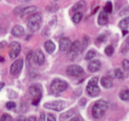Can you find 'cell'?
<instances>
[{
  "mask_svg": "<svg viewBox=\"0 0 129 121\" xmlns=\"http://www.w3.org/2000/svg\"><path fill=\"white\" fill-rule=\"evenodd\" d=\"M86 102H87L86 99H85V98H82V99L79 101V105L81 106V107H84V106L86 104Z\"/></svg>",
  "mask_w": 129,
  "mask_h": 121,
  "instance_id": "obj_40",
  "label": "cell"
},
{
  "mask_svg": "<svg viewBox=\"0 0 129 121\" xmlns=\"http://www.w3.org/2000/svg\"><path fill=\"white\" fill-rule=\"evenodd\" d=\"M34 60L38 65H42L45 62V55L40 49H37L34 54Z\"/></svg>",
  "mask_w": 129,
  "mask_h": 121,
  "instance_id": "obj_11",
  "label": "cell"
},
{
  "mask_svg": "<svg viewBox=\"0 0 129 121\" xmlns=\"http://www.w3.org/2000/svg\"><path fill=\"white\" fill-rule=\"evenodd\" d=\"M29 92L30 94L34 97H42V93H43V89L40 84L36 83L33 84L29 87Z\"/></svg>",
  "mask_w": 129,
  "mask_h": 121,
  "instance_id": "obj_10",
  "label": "cell"
},
{
  "mask_svg": "<svg viewBox=\"0 0 129 121\" xmlns=\"http://www.w3.org/2000/svg\"><path fill=\"white\" fill-rule=\"evenodd\" d=\"M109 21V17L106 12H105L104 11L101 12L99 15L98 17V24L101 26L103 25H106Z\"/></svg>",
  "mask_w": 129,
  "mask_h": 121,
  "instance_id": "obj_15",
  "label": "cell"
},
{
  "mask_svg": "<svg viewBox=\"0 0 129 121\" xmlns=\"http://www.w3.org/2000/svg\"><path fill=\"white\" fill-rule=\"evenodd\" d=\"M67 74L70 77H81L84 74V69L78 65H70L67 68Z\"/></svg>",
  "mask_w": 129,
  "mask_h": 121,
  "instance_id": "obj_6",
  "label": "cell"
},
{
  "mask_svg": "<svg viewBox=\"0 0 129 121\" xmlns=\"http://www.w3.org/2000/svg\"><path fill=\"white\" fill-rule=\"evenodd\" d=\"M34 58V51H29V53L27 55L26 57V64H27V67L29 68L31 66V62H32V59Z\"/></svg>",
  "mask_w": 129,
  "mask_h": 121,
  "instance_id": "obj_24",
  "label": "cell"
},
{
  "mask_svg": "<svg viewBox=\"0 0 129 121\" xmlns=\"http://www.w3.org/2000/svg\"><path fill=\"white\" fill-rule=\"evenodd\" d=\"M45 119H46L45 113H41L40 116V118L38 119V121H45Z\"/></svg>",
  "mask_w": 129,
  "mask_h": 121,
  "instance_id": "obj_39",
  "label": "cell"
},
{
  "mask_svg": "<svg viewBox=\"0 0 129 121\" xmlns=\"http://www.w3.org/2000/svg\"><path fill=\"white\" fill-rule=\"evenodd\" d=\"M98 77H92L87 86V92L88 95L91 97H96L100 92V89L98 86Z\"/></svg>",
  "mask_w": 129,
  "mask_h": 121,
  "instance_id": "obj_3",
  "label": "cell"
},
{
  "mask_svg": "<svg viewBox=\"0 0 129 121\" xmlns=\"http://www.w3.org/2000/svg\"><path fill=\"white\" fill-rule=\"evenodd\" d=\"M43 107L46 109L52 110L55 111H61L66 107V103L62 100H56L49 102H46Z\"/></svg>",
  "mask_w": 129,
  "mask_h": 121,
  "instance_id": "obj_5",
  "label": "cell"
},
{
  "mask_svg": "<svg viewBox=\"0 0 129 121\" xmlns=\"http://www.w3.org/2000/svg\"><path fill=\"white\" fill-rule=\"evenodd\" d=\"M27 121H37V118H36V116H30V117L27 119Z\"/></svg>",
  "mask_w": 129,
  "mask_h": 121,
  "instance_id": "obj_42",
  "label": "cell"
},
{
  "mask_svg": "<svg viewBox=\"0 0 129 121\" xmlns=\"http://www.w3.org/2000/svg\"><path fill=\"white\" fill-rule=\"evenodd\" d=\"M122 67L124 71H129V60L127 59H124L122 60Z\"/></svg>",
  "mask_w": 129,
  "mask_h": 121,
  "instance_id": "obj_32",
  "label": "cell"
},
{
  "mask_svg": "<svg viewBox=\"0 0 129 121\" xmlns=\"http://www.w3.org/2000/svg\"><path fill=\"white\" fill-rule=\"evenodd\" d=\"M113 73H114V77L117 79H122L124 77V74L122 71L119 68H117L115 71H113Z\"/></svg>",
  "mask_w": 129,
  "mask_h": 121,
  "instance_id": "obj_25",
  "label": "cell"
},
{
  "mask_svg": "<svg viewBox=\"0 0 129 121\" xmlns=\"http://www.w3.org/2000/svg\"><path fill=\"white\" fill-rule=\"evenodd\" d=\"M96 53L94 50H90L89 51L87 52L86 55H85V59L86 60H90L92 58H93L96 56Z\"/></svg>",
  "mask_w": 129,
  "mask_h": 121,
  "instance_id": "obj_27",
  "label": "cell"
},
{
  "mask_svg": "<svg viewBox=\"0 0 129 121\" xmlns=\"http://www.w3.org/2000/svg\"><path fill=\"white\" fill-rule=\"evenodd\" d=\"M0 62H5V59H4L3 57H1V56H0Z\"/></svg>",
  "mask_w": 129,
  "mask_h": 121,
  "instance_id": "obj_47",
  "label": "cell"
},
{
  "mask_svg": "<svg viewBox=\"0 0 129 121\" xmlns=\"http://www.w3.org/2000/svg\"><path fill=\"white\" fill-rule=\"evenodd\" d=\"M45 49L46 51L49 53V54H52L55 51V45L54 44V42L52 41V40H48L45 42Z\"/></svg>",
  "mask_w": 129,
  "mask_h": 121,
  "instance_id": "obj_16",
  "label": "cell"
},
{
  "mask_svg": "<svg viewBox=\"0 0 129 121\" xmlns=\"http://www.w3.org/2000/svg\"><path fill=\"white\" fill-rule=\"evenodd\" d=\"M119 98L122 101H129V89H123L119 92Z\"/></svg>",
  "mask_w": 129,
  "mask_h": 121,
  "instance_id": "obj_20",
  "label": "cell"
},
{
  "mask_svg": "<svg viewBox=\"0 0 129 121\" xmlns=\"http://www.w3.org/2000/svg\"><path fill=\"white\" fill-rule=\"evenodd\" d=\"M107 107H108V104L105 100L100 99V100L96 101L92 107L93 116L96 119L101 118L105 114L106 110H107Z\"/></svg>",
  "mask_w": 129,
  "mask_h": 121,
  "instance_id": "obj_1",
  "label": "cell"
},
{
  "mask_svg": "<svg viewBox=\"0 0 129 121\" xmlns=\"http://www.w3.org/2000/svg\"><path fill=\"white\" fill-rule=\"evenodd\" d=\"M0 33H1V27H0Z\"/></svg>",
  "mask_w": 129,
  "mask_h": 121,
  "instance_id": "obj_51",
  "label": "cell"
},
{
  "mask_svg": "<svg viewBox=\"0 0 129 121\" xmlns=\"http://www.w3.org/2000/svg\"><path fill=\"white\" fill-rule=\"evenodd\" d=\"M46 120L47 121H56L55 116L52 114V113H48L47 116H46Z\"/></svg>",
  "mask_w": 129,
  "mask_h": 121,
  "instance_id": "obj_35",
  "label": "cell"
},
{
  "mask_svg": "<svg viewBox=\"0 0 129 121\" xmlns=\"http://www.w3.org/2000/svg\"><path fill=\"white\" fill-rule=\"evenodd\" d=\"M86 3L84 1H83V0H81V1L77 3L72 8V11L75 12H80V10L83 9L85 6Z\"/></svg>",
  "mask_w": 129,
  "mask_h": 121,
  "instance_id": "obj_19",
  "label": "cell"
},
{
  "mask_svg": "<svg viewBox=\"0 0 129 121\" xmlns=\"http://www.w3.org/2000/svg\"><path fill=\"white\" fill-rule=\"evenodd\" d=\"M0 121H12V117L11 116V115H9L8 113H4L2 116Z\"/></svg>",
  "mask_w": 129,
  "mask_h": 121,
  "instance_id": "obj_30",
  "label": "cell"
},
{
  "mask_svg": "<svg viewBox=\"0 0 129 121\" xmlns=\"http://www.w3.org/2000/svg\"><path fill=\"white\" fill-rule=\"evenodd\" d=\"M129 14V6H127V7H125L124 9H123L120 13H119V15L121 17H123V16H126Z\"/></svg>",
  "mask_w": 129,
  "mask_h": 121,
  "instance_id": "obj_31",
  "label": "cell"
},
{
  "mask_svg": "<svg viewBox=\"0 0 129 121\" xmlns=\"http://www.w3.org/2000/svg\"><path fill=\"white\" fill-rule=\"evenodd\" d=\"M73 115H74V112L72 111V110H69V111H67L66 113H63L60 116V118H61V120H64V119L71 118Z\"/></svg>",
  "mask_w": 129,
  "mask_h": 121,
  "instance_id": "obj_23",
  "label": "cell"
},
{
  "mask_svg": "<svg viewBox=\"0 0 129 121\" xmlns=\"http://www.w3.org/2000/svg\"><path fill=\"white\" fill-rule=\"evenodd\" d=\"M22 8L21 7H17L15 10H14V14L16 15H21V11H22Z\"/></svg>",
  "mask_w": 129,
  "mask_h": 121,
  "instance_id": "obj_37",
  "label": "cell"
},
{
  "mask_svg": "<svg viewBox=\"0 0 129 121\" xmlns=\"http://www.w3.org/2000/svg\"><path fill=\"white\" fill-rule=\"evenodd\" d=\"M119 27L122 30H126L129 27V17H127L122 19L119 23Z\"/></svg>",
  "mask_w": 129,
  "mask_h": 121,
  "instance_id": "obj_21",
  "label": "cell"
},
{
  "mask_svg": "<svg viewBox=\"0 0 129 121\" xmlns=\"http://www.w3.org/2000/svg\"><path fill=\"white\" fill-rule=\"evenodd\" d=\"M68 121H80V119L78 116H75V117H72L71 119H69Z\"/></svg>",
  "mask_w": 129,
  "mask_h": 121,
  "instance_id": "obj_43",
  "label": "cell"
},
{
  "mask_svg": "<svg viewBox=\"0 0 129 121\" xmlns=\"http://www.w3.org/2000/svg\"><path fill=\"white\" fill-rule=\"evenodd\" d=\"M7 1H8L9 3H11V2H12V0H7Z\"/></svg>",
  "mask_w": 129,
  "mask_h": 121,
  "instance_id": "obj_50",
  "label": "cell"
},
{
  "mask_svg": "<svg viewBox=\"0 0 129 121\" xmlns=\"http://www.w3.org/2000/svg\"><path fill=\"white\" fill-rule=\"evenodd\" d=\"M82 18H83V14H82V12H75V15H73L72 20H73L74 23L78 24V23L81 21Z\"/></svg>",
  "mask_w": 129,
  "mask_h": 121,
  "instance_id": "obj_22",
  "label": "cell"
},
{
  "mask_svg": "<svg viewBox=\"0 0 129 121\" xmlns=\"http://www.w3.org/2000/svg\"><path fill=\"white\" fill-rule=\"evenodd\" d=\"M58 6H57L56 4H53V3L50 4V5L48 6L47 8H46L47 11L49 12H55L58 10Z\"/></svg>",
  "mask_w": 129,
  "mask_h": 121,
  "instance_id": "obj_28",
  "label": "cell"
},
{
  "mask_svg": "<svg viewBox=\"0 0 129 121\" xmlns=\"http://www.w3.org/2000/svg\"><path fill=\"white\" fill-rule=\"evenodd\" d=\"M16 120L17 121H27L26 118L24 116H18L17 119H16Z\"/></svg>",
  "mask_w": 129,
  "mask_h": 121,
  "instance_id": "obj_41",
  "label": "cell"
},
{
  "mask_svg": "<svg viewBox=\"0 0 129 121\" xmlns=\"http://www.w3.org/2000/svg\"><path fill=\"white\" fill-rule=\"evenodd\" d=\"M6 107L9 110H12L16 107V104L13 101H9L6 103Z\"/></svg>",
  "mask_w": 129,
  "mask_h": 121,
  "instance_id": "obj_33",
  "label": "cell"
},
{
  "mask_svg": "<svg viewBox=\"0 0 129 121\" xmlns=\"http://www.w3.org/2000/svg\"><path fill=\"white\" fill-rule=\"evenodd\" d=\"M105 40H106V36L104 35H100L97 38V41L99 42H105Z\"/></svg>",
  "mask_w": 129,
  "mask_h": 121,
  "instance_id": "obj_38",
  "label": "cell"
},
{
  "mask_svg": "<svg viewBox=\"0 0 129 121\" xmlns=\"http://www.w3.org/2000/svg\"><path fill=\"white\" fill-rule=\"evenodd\" d=\"M88 42H89V38L88 36H85L84 37V40H83V45H82V50H84L87 47V45H88Z\"/></svg>",
  "mask_w": 129,
  "mask_h": 121,
  "instance_id": "obj_34",
  "label": "cell"
},
{
  "mask_svg": "<svg viewBox=\"0 0 129 121\" xmlns=\"http://www.w3.org/2000/svg\"><path fill=\"white\" fill-rule=\"evenodd\" d=\"M36 10H37V7L36 6H27V7H25V8H24L22 9L21 13V17L26 16L27 15H30V14L34 12Z\"/></svg>",
  "mask_w": 129,
  "mask_h": 121,
  "instance_id": "obj_18",
  "label": "cell"
},
{
  "mask_svg": "<svg viewBox=\"0 0 129 121\" xmlns=\"http://www.w3.org/2000/svg\"><path fill=\"white\" fill-rule=\"evenodd\" d=\"M55 1H58V0H55Z\"/></svg>",
  "mask_w": 129,
  "mask_h": 121,
  "instance_id": "obj_52",
  "label": "cell"
},
{
  "mask_svg": "<svg viewBox=\"0 0 129 121\" xmlns=\"http://www.w3.org/2000/svg\"><path fill=\"white\" fill-rule=\"evenodd\" d=\"M19 1L22 2V3H27V2H29L30 0H19Z\"/></svg>",
  "mask_w": 129,
  "mask_h": 121,
  "instance_id": "obj_48",
  "label": "cell"
},
{
  "mask_svg": "<svg viewBox=\"0 0 129 121\" xmlns=\"http://www.w3.org/2000/svg\"><path fill=\"white\" fill-rule=\"evenodd\" d=\"M9 56L14 59L18 56L21 52V45L18 42H12L9 45Z\"/></svg>",
  "mask_w": 129,
  "mask_h": 121,
  "instance_id": "obj_9",
  "label": "cell"
},
{
  "mask_svg": "<svg viewBox=\"0 0 129 121\" xmlns=\"http://www.w3.org/2000/svg\"><path fill=\"white\" fill-rule=\"evenodd\" d=\"M5 83L4 82H0V91H1L3 89V87L5 86Z\"/></svg>",
  "mask_w": 129,
  "mask_h": 121,
  "instance_id": "obj_44",
  "label": "cell"
},
{
  "mask_svg": "<svg viewBox=\"0 0 129 121\" xmlns=\"http://www.w3.org/2000/svg\"><path fill=\"white\" fill-rule=\"evenodd\" d=\"M105 53H106V54L107 56H109V57L112 56L113 54V53H114V48H113V46L111 45L106 46V48H105Z\"/></svg>",
  "mask_w": 129,
  "mask_h": 121,
  "instance_id": "obj_26",
  "label": "cell"
},
{
  "mask_svg": "<svg viewBox=\"0 0 129 121\" xmlns=\"http://www.w3.org/2000/svg\"><path fill=\"white\" fill-rule=\"evenodd\" d=\"M68 87H69V84L66 81L60 79H55L52 80L51 83L50 91L52 94L57 95L64 92V90H66Z\"/></svg>",
  "mask_w": 129,
  "mask_h": 121,
  "instance_id": "obj_2",
  "label": "cell"
},
{
  "mask_svg": "<svg viewBox=\"0 0 129 121\" xmlns=\"http://www.w3.org/2000/svg\"><path fill=\"white\" fill-rule=\"evenodd\" d=\"M81 48V42L78 40L74 42L72 44H71V45L69 48V55L70 58H72V59L75 58L78 55V52L80 51Z\"/></svg>",
  "mask_w": 129,
  "mask_h": 121,
  "instance_id": "obj_8",
  "label": "cell"
},
{
  "mask_svg": "<svg viewBox=\"0 0 129 121\" xmlns=\"http://www.w3.org/2000/svg\"><path fill=\"white\" fill-rule=\"evenodd\" d=\"M101 85L103 86V87H104L105 89H109L112 86V81L110 78L107 77H103L101 78Z\"/></svg>",
  "mask_w": 129,
  "mask_h": 121,
  "instance_id": "obj_17",
  "label": "cell"
},
{
  "mask_svg": "<svg viewBox=\"0 0 129 121\" xmlns=\"http://www.w3.org/2000/svg\"><path fill=\"white\" fill-rule=\"evenodd\" d=\"M6 42H1V43H0V47H1V48H3L4 45H6Z\"/></svg>",
  "mask_w": 129,
  "mask_h": 121,
  "instance_id": "obj_46",
  "label": "cell"
},
{
  "mask_svg": "<svg viewBox=\"0 0 129 121\" xmlns=\"http://www.w3.org/2000/svg\"><path fill=\"white\" fill-rule=\"evenodd\" d=\"M126 45L127 48H129V37L126 39Z\"/></svg>",
  "mask_w": 129,
  "mask_h": 121,
  "instance_id": "obj_45",
  "label": "cell"
},
{
  "mask_svg": "<svg viewBox=\"0 0 129 121\" xmlns=\"http://www.w3.org/2000/svg\"><path fill=\"white\" fill-rule=\"evenodd\" d=\"M72 44V42L69 38L68 37H63L59 41V49L61 51H67L70 45Z\"/></svg>",
  "mask_w": 129,
  "mask_h": 121,
  "instance_id": "obj_12",
  "label": "cell"
},
{
  "mask_svg": "<svg viewBox=\"0 0 129 121\" xmlns=\"http://www.w3.org/2000/svg\"><path fill=\"white\" fill-rule=\"evenodd\" d=\"M127 33V31H124V30H123V35H124V34H125V33Z\"/></svg>",
  "mask_w": 129,
  "mask_h": 121,
  "instance_id": "obj_49",
  "label": "cell"
},
{
  "mask_svg": "<svg viewBox=\"0 0 129 121\" xmlns=\"http://www.w3.org/2000/svg\"><path fill=\"white\" fill-rule=\"evenodd\" d=\"M112 11V4L111 2H107L104 7V12L106 13H111Z\"/></svg>",
  "mask_w": 129,
  "mask_h": 121,
  "instance_id": "obj_29",
  "label": "cell"
},
{
  "mask_svg": "<svg viewBox=\"0 0 129 121\" xmlns=\"http://www.w3.org/2000/svg\"><path fill=\"white\" fill-rule=\"evenodd\" d=\"M100 68H101V63L98 60H92L88 65V70L92 73H95V72L98 71L100 69Z\"/></svg>",
  "mask_w": 129,
  "mask_h": 121,
  "instance_id": "obj_13",
  "label": "cell"
},
{
  "mask_svg": "<svg viewBox=\"0 0 129 121\" xmlns=\"http://www.w3.org/2000/svg\"><path fill=\"white\" fill-rule=\"evenodd\" d=\"M24 65V60L23 59H18L16 60L15 62L12 65L10 68V73L12 76H17L20 74L23 68Z\"/></svg>",
  "mask_w": 129,
  "mask_h": 121,
  "instance_id": "obj_7",
  "label": "cell"
},
{
  "mask_svg": "<svg viewBox=\"0 0 129 121\" xmlns=\"http://www.w3.org/2000/svg\"><path fill=\"white\" fill-rule=\"evenodd\" d=\"M24 33V29L21 25H15L12 30V34L15 37H20Z\"/></svg>",
  "mask_w": 129,
  "mask_h": 121,
  "instance_id": "obj_14",
  "label": "cell"
},
{
  "mask_svg": "<svg viewBox=\"0 0 129 121\" xmlns=\"http://www.w3.org/2000/svg\"><path fill=\"white\" fill-rule=\"evenodd\" d=\"M42 23V17L40 14H35L31 16L27 23V27L30 30L35 32L40 27Z\"/></svg>",
  "mask_w": 129,
  "mask_h": 121,
  "instance_id": "obj_4",
  "label": "cell"
},
{
  "mask_svg": "<svg viewBox=\"0 0 129 121\" xmlns=\"http://www.w3.org/2000/svg\"><path fill=\"white\" fill-rule=\"evenodd\" d=\"M41 98L42 97H37V98H34V99H33V101H32V104L33 105H37V104H39V103H40V100H41Z\"/></svg>",
  "mask_w": 129,
  "mask_h": 121,
  "instance_id": "obj_36",
  "label": "cell"
}]
</instances>
